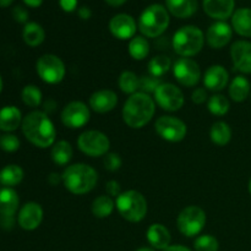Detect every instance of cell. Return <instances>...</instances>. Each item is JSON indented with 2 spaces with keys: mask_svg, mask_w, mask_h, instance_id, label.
I'll return each mask as SVG.
<instances>
[{
  "mask_svg": "<svg viewBox=\"0 0 251 251\" xmlns=\"http://www.w3.org/2000/svg\"><path fill=\"white\" fill-rule=\"evenodd\" d=\"M0 149L5 152H15L20 149V140L12 134L0 136Z\"/></svg>",
  "mask_w": 251,
  "mask_h": 251,
  "instance_id": "f35d334b",
  "label": "cell"
},
{
  "mask_svg": "<svg viewBox=\"0 0 251 251\" xmlns=\"http://www.w3.org/2000/svg\"><path fill=\"white\" fill-rule=\"evenodd\" d=\"M22 38L27 46L38 47L43 43L46 38V32L43 27L37 22H27L22 31Z\"/></svg>",
  "mask_w": 251,
  "mask_h": 251,
  "instance_id": "484cf974",
  "label": "cell"
},
{
  "mask_svg": "<svg viewBox=\"0 0 251 251\" xmlns=\"http://www.w3.org/2000/svg\"><path fill=\"white\" fill-rule=\"evenodd\" d=\"M118 104V96L112 90H100L90 97V107L93 112L104 114L114 109Z\"/></svg>",
  "mask_w": 251,
  "mask_h": 251,
  "instance_id": "d6986e66",
  "label": "cell"
},
{
  "mask_svg": "<svg viewBox=\"0 0 251 251\" xmlns=\"http://www.w3.org/2000/svg\"><path fill=\"white\" fill-rule=\"evenodd\" d=\"M119 88L126 95H134L140 90V77L132 71H123L119 76Z\"/></svg>",
  "mask_w": 251,
  "mask_h": 251,
  "instance_id": "d6a6232c",
  "label": "cell"
},
{
  "mask_svg": "<svg viewBox=\"0 0 251 251\" xmlns=\"http://www.w3.org/2000/svg\"><path fill=\"white\" fill-rule=\"evenodd\" d=\"M172 68V60L167 55H157L151 59L149 63L150 75L156 76L161 78L166 73H168L169 69Z\"/></svg>",
  "mask_w": 251,
  "mask_h": 251,
  "instance_id": "836d02e7",
  "label": "cell"
},
{
  "mask_svg": "<svg viewBox=\"0 0 251 251\" xmlns=\"http://www.w3.org/2000/svg\"><path fill=\"white\" fill-rule=\"evenodd\" d=\"M60 181H63V176H60V174H56V173H51L50 176H48V183L50 184V185L55 186L58 185Z\"/></svg>",
  "mask_w": 251,
  "mask_h": 251,
  "instance_id": "bcb514c9",
  "label": "cell"
},
{
  "mask_svg": "<svg viewBox=\"0 0 251 251\" xmlns=\"http://www.w3.org/2000/svg\"><path fill=\"white\" fill-rule=\"evenodd\" d=\"M105 191L110 198H118L122 194V186L117 180H109L105 184Z\"/></svg>",
  "mask_w": 251,
  "mask_h": 251,
  "instance_id": "b9f144b4",
  "label": "cell"
},
{
  "mask_svg": "<svg viewBox=\"0 0 251 251\" xmlns=\"http://www.w3.org/2000/svg\"><path fill=\"white\" fill-rule=\"evenodd\" d=\"M250 81L244 76H237L229 85V96L234 102H244L250 95Z\"/></svg>",
  "mask_w": 251,
  "mask_h": 251,
  "instance_id": "4316f807",
  "label": "cell"
},
{
  "mask_svg": "<svg viewBox=\"0 0 251 251\" xmlns=\"http://www.w3.org/2000/svg\"><path fill=\"white\" fill-rule=\"evenodd\" d=\"M115 206L119 215L127 222H141L147 215L146 199L136 190H127L120 194L115 200Z\"/></svg>",
  "mask_w": 251,
  "mask_h": 251,
  "instance_id": "8992f818",
  "label": "cell"
},
{
  "mask_svg": "<svg viewBox=\"0 0 251 251\" xmlns=\"http://www.w3.org/2000/svg\"><path fill=\"white\" fill-rule=\"evenodd\" d=\"M109 31L118 39L122 41L131 39L136 33V22L130 15L118 14L110 19Z\"/></svg>",
  "mask_w": 251,
  "mask_h": 251,
  "instance_id": "5bb4252c",
  "label": "cell"
},
{
  "mask_svg": "<svg viewBox=\"0 0 251 251\" xmlns=\"http://www.w3.org/2000/svg\"><path fill=\"white\" fill-rule=\"evenodd\" d=\"M59 4L65 12H73L77 6V0H59Z\"/></svg>",
  "mask_w": 251,
  "mask_h": 251,
  "instance_id": "ee69618b",
  "label": "cell"
},
{
  "mask_svg": "<svg viewBox=\"0 0 251 251\" xmlns=\"http://www.w3.org/2000/svg\"><path fill=\"white\" fill-rule=\"evenodd\" d=\"M156 102L150 95L136 92L130 96L123 107V120L131 129H141L154 115Z\"/></svg>",
  "mask_w": 251,
  "mask_h": 251,
  "instance_id": "7a4b0ae2",
  "label": "cell"
},
{
  "mask_svg": "<svg viewBox=\"0 0 251 251\" xmlns=\"http://www.w3.org/2000/svg\"><path fill=\"white\" fill-rule=\"evenodd\" d=\"M232 27L239 36L251 38V9L242 7L232 15Z\"/></svg>",
  "mask_w": 251,
  "mask_h": 251,
  "instance_id": "cb8c5ba5",
  "label": "cell"
},
{
  "mask_svg": "<svg viewBox=\"0 0 251 251\" xmlns=\"http://www.w3.org/2000/svg\"><path fill=\"white\" fill-rule=\"evenodd\" d=\"M51 159L56 166H65L71 161L74 154L73 146L69 144L65 140H60V141L55 142L51 149Z\"/></svg>",
  "mask_w": 251,
  "mask_h": 251,
  "instance_id": "83f0119b",
  "label": "cell"
},
{
  "mask_svg": "<svg viewBox=\"0 0 251 251\" xmlns=\"http://www.w3.org/2000/svg\"><path fill=\"white\" fill-rule=\"evenodd\" d=\"M22 132L26 139L39 149H47L55 144L56 130L46 112L34 110L22 120Z\"/></svg>",
  "mask_w": 251,
  "mask_h": 251,
  "instance_id": "6da1fadb",
  "label": "cell"
},
{
  "mask_svg": "<svg viewBox=\"0 0 251 251\" xmlns=\"http://www.w3.org/2000/svg\"><path fill=\"white\" fill-rule=\"evenodd\" d=\"M162 83L161 78L156 77V76L147 75L140 77V92H144L150 95V93L156 92L157 88Z\"/></svg>",
  "mask_w": 251,
  "mask_h": 251,
  "instance_id": "74e56055",
  "label": "cell"
},
{
  "mask_svg": "<svg viewBox=\"0 0 251 251\" xmlns=\"http://www.w3.org/2000/svg\"><path fill=\"white\" fill-rule=\"evenodd\" d=\"M229 81V74L222 65H212L206 70L203 76V85L207 90L220 92Z\"/></svg>",
  "mask_w": 251,
  "mask_h": 251,
  "instance_id": "ffe728a7",
  "label": "cell"
},
{
  "mask_svg": "<svg viewBox=\"0 0 251 251\" xmlns=\"http://www.w3.org/2000/svg\"><path fill=\"white\" fill-rule=\"evenodd\" d=\"M154 130L161 139L169 142H179L184 140L188 132L186 124L179 118L163 115L156 120Z\"/></svg>",
  "mask_w": 251,
  "mask_h": 251,
  "instance_id": "30bf717a",
  "label": "cell"
},
{
  "mask_svg": "<svg viewBox=\"0 0 251 251\" xmlns=\"http://www.w3.org/2000/svg\"><path fill=\"white\" fill-rule=\"evenodd\" d=\"M24 179V171L17 164H9L0 171V183L6 188L19 185Z\"/></svg>",
  "mask_w": 251,
  "mask_h": 251,
  "instance_id": "f1b7e54d",
  "label": "cell"
},
{
  "mask_svg": "<svg viewBox=\"0 0 251 251\" xmlns=\"http://www.w3.org/2000/svg\"><path fill=\"white\" fill-rule=\"evenodd\" d=\"M173 75L181 86L194 87L201 78L200 65L191 58H179L173 65Z\"/></svg>",
  "mask_w": 251,
  "mask_h": 251,
  "instance_id": "4fadbf2b",
  "label": "cell"
},
{
  "mask_svg": "<svg viewBox=\"0 0 251 251\" xmlns=\"http://www.w3.org/2000/svg\"><path fill=\"white\" fill-rule=\"evenodd\" d=\"M22 120L21 112L14 105H6L0 109V130L2 131H14L22 125Z\"/></svg>",
  "mask_w": 251,
  "mask_h": 251,
  "instance_id": "603a6c76",
  "label": "cell"
},
{
  "mask_svg": "<svg viewBox=\"0 0 251 251\" xmlns=\"http://www.w3.org/2000/svg\"><path fill=\"white\" fill-rule=\"evenodd\" d=\"M19 195L14 189L5 188L0 190V215L14 217L19 208Z\"/></svg>",
  "mask_w": 251,
  "mask_h": 251,
  "instance_id": "d4e9b609",
  "label": "cell"
},
{
  "mask_svg": "<svg viewBox=\"0 0 251 251\" xmlns=\"http://www.w3.org/2000/svg\"><path fill=\"white\" fill-rule=\"evenodd\" d=\"M205 43L203 32L196 26H184L180 27L174 33L172 39V46L174 51L181 58H190L200 53Z\"/></svg>",
  "mask_w": 251,
  "mask_h": 251,
  "instance_id": "5b68a950",
  "label": "cell"
},
{
  "mask_svg": "<svg viewBox=\"0 0 251 251\" xmlns=\"http://www.w3.org/2000/svg\"><path fill=\"white\" fill-rule=\"evenodd\" d=\"M12 17L16 22L19 24H27V20H28V12L26 9H24L22 6H15L12 9Z\"/></svg>",
  "mask_w": 251,
  "mask_h": 251,
  "instance_id": "60d3db41",
  "label": "cell"
},
{
  "mask_svg": "<svg viewBox=\"0 0 251 251\" xmlns=\"http://www.w3.org/2000/svg\"><path fill=\"white\" fill-rule=\"evenodd\" d=\"M169 14L178 19H189L198 11V0H166Z\"/></svg>",
  "mask_w": 251,
  "mask_h": 251,
  "instance_id": "7402d4cb",
  "label": "cell"
},
{
  "mask_svg": "<svg viewBox=\"0 0 251 251\" xmlns=\"http://www.w3.org/2000/svg\"><path fill=\"white\" fill-rule=\"evenodd\" d=\"M146 238L150 245L156 250L167 249L172 242L171 232L161 223H154V225L150 226L146 233Z\"/></svg>",
  "mask_w": 251,
  "mask_h": 251,
  "instance_id": "44dd1931",
  "label": "cell"
},
{
  "mask_svg": "<svg viewBox=\"0 0 251 251\" xmlns=\"http://www.w3.org/2000/svg\"><path fill=\"white\" fill-rule=\"evenodd\" d=\"M77 14L80 16V19L82 20H88L91 16H92V11H91L90 7L87 6H81L80 9L77 10Z\"/></svg>",
  "mask_w": 251,
  "mask_h": 251,
  "instance_id": "f6af8a7d",
  "label": "cell"
},
{
  "mask_svg": "<svg viewBox=\"0 0 251 251\" xmlns=\"http://www.w3.org/2000/svg\"><path fill=\"white\" fill-rule=\"evenodd\" d=\"M136 251H156L153 249V248H146V247H144V248H140V249H137Z\"/></svg>",
  "mask_w": 251,
  "mask_h": 251,
  "instance_id": "f5cc1de1",
  "label": "cell"
},
{
  "mask_svg": "<svg viewBox=\"0 0 251 251\" xmlns=\"http://www.w3.org/2000/svg\"><path fill=\"white\" fill-rule=\"evenodd\" d=\"M24 2L29 7H39L43 4V0H24Z\"/></svg>",
  "mask_w": 251,
  "mask_h": 251,
  "instance_id": "681fc988",
  "label": "cell"
},
{
  "mask_svg": "<svg viewBox=\"0 0 251 251\" xmlns=\"http://www.w3.org/2000/svg\"><path fill=\"white\" fill-rule=\"evenodd\" d=\"M206 14L217 21H226L234 14V0H202Z\"/></svg>",
  "mask_w": 251,
  "mask_h": 251,
  "instance_id": "ac0fdd59",
  "label": "cell"
},
{
  "mask_svg": "<svg viewBox=\"0 0 251 251\" xmlns=\"http://www.w3.org/2000/svg\"><path fill=\"white\" fill-rule=\"evenodd\" d=\"M115 207V202L108 195H100L96 198L92 202V213L97 218H107L113 213Z\"/></svg>",
  "mask_w": 251,
  "mask_h": 251,
  "instance_id": "4dcf8cb0",
  "label": "cell"
},
{
  "mask_svg": "<svg viewBox=\"0 0 251 251\" xmlns=\"http://www.w3.org/2000/svg\"><path fill=\"white\" fill-rule=\"evenodd\" d=\"M162 251H191V250L189 249V248L184 247V245H169L167 249Z\"/></svg>",
  "mask_w": 251,
  "mask_h": 251,
  "instance_id": "c3c4849f",
  "label": "cell"
},
{
  "mask_svg": "<svg viewBox=\"0 0 251 251\" xmlns=\"http://www.w3.org/2000/svg\"><path fill=\"white\" fill-rule=\"evenodd\" d=\"M153 95L154 102L167 112H176L185 102V97L180 88L169 82H162Z\"/></svg>",
  "mask_w": 251,
  "mask_h": 251,
  "instance_id": "8fae6325",
  "label": "cell"
},
{
  "mask_svg": "<svg viewBox=\"0 0 251 251\" xmlns=\"http://www.w3.org/2000/svg\"><path fill=\"white\" fill-rule=\"evenodd\" d=\"M210 139L217 146H226L232 140V129L225 122H217L210 130Z\"/></svg>",
  "mask_w": 251,
  "mask_h": 251,
  "instance_id": "f546056e",
  "label": "cell"
},
{
  "mask_svg": "<svg viewBox=\"0 0 251 251\" xmlns=\"http://www.w3.org/2000/svg\"><path fill=\"white\" fill-rule=\"evenodd\" d=\"M37 74L47 83H59L65 77V64L54 54H44L37 60Z\"/></svg>",
  "mask_w": 251,
  "mask_h": 251,
  "instance_id": "9c48e42d",
  "label": "cell"
},
{
  "mask_svg": "<svg viewBox=\"0 0 251 251\" xmlns=\"http://www.w3.org/2000/svg\"><path fill=\"white\" fill-rule=\"evenodd\" d=\"M194 248L196 251H218L220 244L213 235L203 234L196 238Z\"/></svg>",
  "mask_w": 251,
  "mask_h": 251,
  "instance_id": "8d00e7d4",
  "label": "cell"
},
{
  "mask_svg": "<svg viewBox=\"0 0 251 251\" xmlns=\"http://www.w3.org/2000/svg\"><path fill=\"white\" fill-rule=\"evenodd\" d=\"M43 221V208L39 203L27 202L21 207L17 217L20 227L25 230H34Z\"/></svg>",
  "mask_w": 251,
  "mask_h": 251,
  "instance_id": "2e32d148",
  "label": "cell"
},
{
  "mask_svg": "<svg viewBox=\"0 0 251 251\" xmlns=\"http://www.w3.org/2000/svg\"><path fill=\"white\" fill-rule=\"evenodd\" d=\"M207 108L211 114L216 115V117H222V115L228 113L230 108V103L228 98L225 97L223 95H213L208 100Z\"/></svg>",
  "mask_w": 251,
  "mask_h": 251,
  "instance_id": "e575fe53",
  "label": "cell"
},
{
  "mask_svg": "<svg viewBox=\"0 0 251 251\" xmlns=\"http://www.w3.org/2000/svg\"><path fill=\"white\" fill-rule=\"evenodd\" d=\"M2 78H1V76H0V93H1V91H2Z\"/></svg>",
  "mask_w": 251,
  "mask_h": 251,
  "instance_id": "db71d44e",
  "label": "cell"
},
{
  "mask_svg": "<svg viewBox=\"0 0 251 251\" xmlns=\"http://www.w3.org/2000/svg\"><path fill=\"white\" fill-rule=\"evenodd\" d=\"M248 189H249V193H250V195H251V179H250V181H249V185H248Z\"/></svg>",
  "mask_w": 251,
  "mask_h": 251,
  "instance_id": "11a10c76",
  "label": "cell"
},
{
  "mask_svg": "<svg viewBox=\"0 0 251 251\" xmlns=\"http://www.w3.org/2000/svg\"><path fill=\"white\" fill-rule=\"evenodd\" d=\"M21 98L27 107L36 108L42 103V91L37 86L27 85L22 90Z\"/></svg>",
  "mask_w": 251,
  "mask_h": 251,
  "instance_id": "d590c367",
  "label": "cell"
},
{
  "mask_svg": "<svg viewBox=\"0 0 251 251\" xmlns=\"http://www.w3.org/2000/svg\"><path fill=\"white\" fill-rule=\"evenodd\" d=\"M14 0H0V7H7L12 4Z\"/></svg>",
  "mask_w": 251,
  "mask_h": 251,
  "instance_id": "816d5d0a",
  "label": "cell"
},
{
  "mask_svg": "<svg viewBox=\"0 0 251 251\" xmlns=\"http://www.w3.org/2000/svg\"><path fill=\"white\" fill-rule=\"evenodd\" d=\"M90 109L81 100H73L64 107L60 114L61 123L69 129H80L90 122Z\"/></svg>",
  "mask_w": 251,
  "mask_h": 251,
  "instance_id": "7c38bea8",
  "label": "cell"
},
{
  "mask_svg": "<svg viewBox=\"0 0 251 251\" xmlns=\"http://www.w3.org/2000/svg\"><path fill=\"white\" fill-rule=\"evenodd\" d=\"M233 65L243 74H251V42L237 41L230 47Z\"/></svg>",
  "mask_w": 251,
  "mask_h": 251,
  "instance_id": "e0dca14e",
  "label": "cell"
},
{
  "mask_svg": "<svg viewBox=\"0 0 251 251\" xmlns=\"http://www.w3.org/2000/svg\"><path fill=\"white\" fill-rule=\"evenodd\" d=\"M207 100V92L203 87L195 88L193 93H191V100H193L195 104H202Z\"/></svg>",
  "mask_w": 251,
  "mask_h": 251,
  "instance_id": "7bdbcfd3",
  "label": "cell"
},
{
  "mask_svg": "<svg viewBox=\"0 0 251 251\" xmlns=\"http://www.w3.org/2000/svg\"><path fill=\"white\" fill-rule=\"evenodd\" d=\"M2 227L5 229H10L14 226V217H6V216H1V221H0Z\"/></svg>",
  "mask_w": 251,
  "mask_h": 251,
  "instance_id": "7dc6e473",
  "label": "cell"
},
{
  "mask_svg": "<svg viewBox=\"0 0 251 251\" xmlns=\"http://www.w3.org/2000/svg\"><path fill=\"white\" fill-rule=\"evenodd\" d=\"M77 146L80 151L87 156L100 157L108 153L110 141L104 132L98 130H87L78 136Z\"/></svg>",
  "mask_w": 251,
  "mask_h": 251,
  "instance_id": "ba28073f",
  "label": "cell"
},
{
  "mask_svg": "<svg viewBox=\"0 0 251 251\" xmlns=\"http://www.w3.org/2000/svg\"><path fill=\"white\" fill-rule=\"evenodd\" d=\"M150 53V43L144 36H135L130 39L129 54L135 60H144Z\"/></svg>",
  "mask_w": 251,
  "mask_h": 251,
  "instance_id": "1f68e13d",
  "label": "cell"
},
{
  "mask_svg": "<svg viewBox=\"0 0 251 251\" xmlns=\"http://www.w3.org/2000/svg\"><path fill=\"white\" fill-rule=\"evenodd\" d=\"M105 2H107L109 6H113V7H118V6H122L123 4H125V2L127 1V0H104Z\"/></svg>",
  "mask_w": 251,
  "mask_h": 251,
  "instance_id": "f907efd6",
  "label": "cell"
},
{
  "mask_svg": "<svg viewBox=\"0 0 251 251\" xmlns=\"http://www.w3.org/2000/svg\"><path fill=\"white\" fill-rule=\"evenodd\" d=\"M122 158L118 153H107L103 158V164L104 168L108 169L109 172H115L122 167Z\"/></svg>",
  "mask_w": 251,
  "mask_h": 251,
  "instance_id": "ab89813d",
  "label": "cell"
},
{
  "mask_svg": "<svg viewBox=\"0 0 251 251\" xmlns=\"http://www.w3.org/2000/svg\"><path fill=\"white\" fill-rule=\"evenodd\" d=\"M233 36V28L226 21H217L208 27L206 32L207 44L213 49H221L227 46Z\"/></svg>",
  "mask_w": 251,
  "mask_h": 251,
  "instance_id": "9a60e30c",
  "label": "cell"
},
{
  "mask_svg": "<svg viewBox=\"0 0 251 251\" xmlns=\"http://www.w3.org/2000/svg\"><path fill=\"white\" fill-rule=\"evenodd\" d=\"M169 12L161 4H152L141 12L139 17V29L145 37L157 38L164 33L169 26Z\"/></svg>",
  "mask_w": 251,
  "mask_h": 251,
  "instance_id": "277c9868",
  "label": "cell"
},
{
  "mask_svg": "<svg viewBox=\"0 0 251 251\" xmlns=\"http://www.w3.org/2000/svg\"><path fill=\"white\" fill-rule=\"evenodd\" d=\"M63 184L74 195H85L95 189L98 174L95 168L85 163H75L65 168L61 174Z\"/></svg>",
  "mask_w": 251,
  "mask_h": 251,
  "instance_id": "3957f363",
  "label": "cell"
},
{
  "mask_svg": "<svg viewBox=\"0 0 251 251\" xmlns=\"http://www.w3.org/2000/svg\"><path fill=\"white\" fill-rule=\"evenodd\" d=\"M206 225V212L199 206H188L179 213L176 226L185 237H196L202 232Z\"/></svg>",
  "mask_w": 251,
  "mask_h": 251,
  "instance_id": "52a82bcc",
  "label": "cell"
}]
</instances>
